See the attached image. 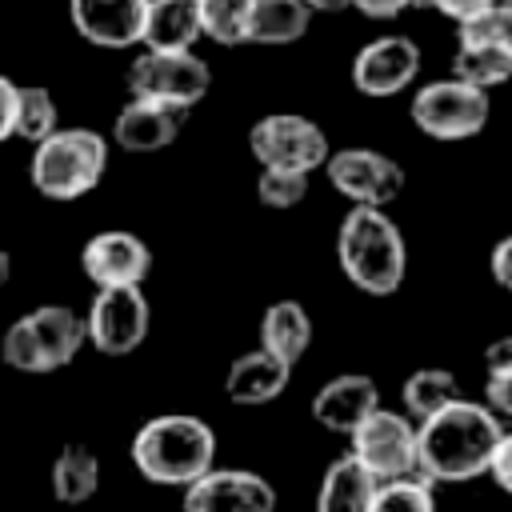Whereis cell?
<instances>
[{"label": "cell", "instance_id": "7", "mask_svg": "<svg viewBox=\"0 0 512 512\" xmlns=\"http://www.w3.org/2000/svg\"><path fill=\"white\" fill-rule=\"evenodd\" d=\"M212 88V68L192 48L188 52H152L144 48L128 64V92L148 100H168L196 108Z\"/></svg>", "mask_w": 512, "mask_h": 512}, {"label": "cell", "instance_id": "40", "mask_svg": "<svg viewBox=\"0 0 512 512\" xmlns=\"http://www.w3.org/2000/svg\"><path fill=\"white\" fill-rule=\"evenodd\" d=\"M500 4H504V8H512V0H500Z\"/></svg>", "mask_w": 512, "mask_h": 512}, {"label": "cell", "instance_id": "1", "mask_svg": "<svg viewBox=\"0 0 512 512\" xmlns=\"http://www.w3.org/2000/svg\"><path fill=\"white\" fill-rule=\"evenodd\" d=\"M504 436L500 416L476 400H452L416 424V472L428 484H460L488 472L492 448Z\"/></svg>", "mask_w": 512, "mask_h": 512}, {"label": "cell", "instance_id": "17", "mask_svg": "<svg viewBox=\"0 0 512 512\" xmlns=\"http://www.w3.org/2000/svg\"><path fill=\"white\" fill-rule=\"evenodd\" d=\"M380 408V388L372 376L364 372H344L332 376L328 384H320V392L312 396V420L324 424L328 432L348 436L368 412Z\"/></svg>", "mask_w": 512, "mask_h": 512}, {"label": "cell", "instance_id": "20", "mask_svg": "<svg viewBox=\"0 0 512 512\" xmlns=\"http://www.w3.org/2000/svg\"><path fill=\"white\" fill-rule=\"evenodd\" d=\"M312 344V320L304 312L300 300H276L268 304V312L260 316V348L272 352L276 360H284L288 368H296V360L308 352Z\"/></svg>", "mask_w": 512, "mask_h": 512}, {"label": "cell", "instance_id": "24", "mask_svg": "<svg viewBox=\"0 0 512 512\" xmlns=\"http://www.w3.org/2000/svg\"><path fill=\"white\" fill-rule=\"evenodd\" d=\"M52 496L60 504H84L100 488V456L88 444H64L52 460Z\"/></svg>", "mask_w": 512, "mask_h": 512}, {"label": "cell", "instance_id": "5", "mask_svg": "<svg viewBox=\"0 0 512 512\" xmlns=\"http://www.w3.org/2000/svg\"><path fill=\"white\" fill-rule=\"evenodd\" d=\"M84 344V320L68 304H40L16 316L0 336V360L16 372L44 376L64 368Z\"/></svg>", "mask_w": 512, "mask_h": 512}, {"label": "cell", "instance_id": "36", "mask_svg": "<svg viewBox=\"0 0 512 512\" xmlns=\"http://www.w3.org/2000/svg\"><path fill=\"white\" fill-rule=\"evenodd\" d=\"M364 16H372V20H392V16H400L408 4L404 0H352Z\"/></svg>", "mask_w": 512, "mask_h": 512}, {"label": "cell", "instance_id": "3", "mask_svg": "<svg viewBox=\"0 0 512 512\" xmlns=\"http://www.w3.org/2000/svg\"><path fill=\"white\" fill-rule=\"evenodd\" d=\"M336 260H340V272L368 296L396 292L408 268V252L396 220L384 208H368V204L348 208V216L340 220Z\"/></svg>", "mask_w": 512, "mask_h": 512}, {"label": "cell", "instance_id": "25", "mask_svg": "<svg viewBox=\"0 0 512 512\" xmlns=\"http://www.w3.org/2000/svg\"><path fill=\"white\" fill-rule=\"evenodd\" d=\"M400 400H404V416H412L416 424L428 420L432 412L448 408L452 400H460V380L448 368H416L404 384H400Z\"/></svg>", "mask_w": 512, "mask_h": 512}, {"label": "cell", "instance_id": "18", "mask_svg": "<svg viewBox=\"0 0 512 512\" xmlns=\"http://www.w3.org/2000/svg\"><path fill=\"white\" fill-rule=\"evenodd\" d=\"M288 376H292V368L284 360H276L264 348H252L232 360V368L224 376V396L240 408H256V404L276 400L288 388Z\"/></svg>", "mask_w": 512, "mask_h": 512}, {"label": "cell", "instance_id": "13", "mask_svg": "<svg viewBox=\"0 0 512 512\" xmlns=\"http://www.w3.org/2000/svg\"><path fill=\"white\" fill-rule=\"evenodd\" d=\"M420 72V48L412 36H376L368 40L352 60V84L364 96H396L404 92Z\"/></svg>", "mask_w": 512, "mask_h": 512}, {"label": "cell", "instance_id": "31", "mask_svg": "<svg viewBox=\"0 0 512 512\" xmlns=\"http://www.w3.org/2000/svg\"><path fill=\"white\" fill-rule=\"evenodd\" d=\"M488 472H492V480H496L504 492H512V432H504V436L496 440L492 460H488Z\"/></svg>", "mask_w": 512, "mask_h": 512}, {"label": "cell", "instance_id": "38", "mask_svg": "<svg viewBox=\"0 0 512 512\" xmlns=\"http://www.w3.org/2000/svg\"><path fill=\"white\" fill-rule=\"evenodd\" d=\"M8 276H12V256H8L4 248H0V288L8 284Z\"/></svg>", "mask_w": 512, "mask_h": 512}, {"label": "cell", "instance_id": "2", "mask_svg": "<svg viewBox=\"0 0 512 512\" xmlns=\"http://www.w3.org/2000/svg\"><path fill=\"white\" fill-rule=\"evenodd\" d=\"M132 464L144 480L184 488L216 464V432L192 412H164L136 428Z\"/></svg>", "mask_w": 512, "mask_h": 512}, {"label": "cell", "instance_id": "6", "mask_svg": "<svg viewBox=\"0 0 512 512\" xmlns=\"http://www.w3.org/2000/svg\"><path fill=\"white\" fill-rule=\"evenodd\" d=\"M488 92L456 76L432 80L412 96V124L432 140H468L488 124Z\"/></svg>", "mask_w": 512, "mask_h": 512}, {"label": "cell", "instance_id": "19", "mask_svg": "<svg viewBox=\"0 0 512 512\" xmlns=\"http://www.w3.org/2000/svg\"><path fill=\"white\" fill-rule=\"evenodd\" d=\"M200 12L196 0H148L140 44L152 52H188L200 40Z\"/></svg>", "mask_w": 512, "mask_h": 512}, {"label": "cell", "instance_id": "39", "mask_svg": "<svg viewBox=\"0 0 512 512\" xmlns=\"http://www.w3.org/2000/svg\"><path fill=\"white\" fill-rule=\"evenodd\" d=\"M408 8H432V0H404Z\"/></svg>", "mask_w": 512, "mask_h": 512}, {"label": "cell", "instance_id": "33", "mask_svg": "<svg viewBox=\"0 0 512 512\" xmlns=\"http://www.w3.org/2000/svg\"><path fill=\"white\" fill-rule=\"evenodd\" d=\"M12 112H16V80L0 72V144L12 140Z\"/></svg>", "mask_w": 512, "mask_h": 512}, {"label": "cell", "instance_id": "30", "mask_svg": "<svg viewBox=\"0 0 512 512\" xmlns=\"http://www.w3.org/2000/svg\"><path fill=\"white\" fill-rule=\"evenodd\" d=\"M484 404L496 416H512V368L488 372V380H484Z\"/></svg>", "mask_w": 512, "mask_h": 512}, {"label": "cell", "instance_id": "32", "mask_svg": "<svg viewBox=\"0 0 512 512\" xmlns=\"http://www.w3.org/2000/svg\"><path fill=\"white\" fill-rule=\"evenodd\" d=\"M492 280L512 292V236H504V240L492 248Z\"/></svg>", "mask_w": 512, "mask_h": 512}, {"label": "cell", "instance_id": "10", "mask_svg": "<svg viewBox=\"0 0 512 512\" xmlns=\"http://www.w3.org/2000/svg\"><path fill=\"white\" fill-rule=\"evenodd\" d=\"M352 456L372 480H396L416 472V420L376 408L352 432Z\"/></svg>", "mask_w": 512, "mask_h": 512}, {"label": "cell", "instance_id": "22", "mask_svg": "<svg viewBox=\"0 0 512 512\" xmlns=\"http://www.w3.org/2000/svg\"><path fill=\"white\" fill-rule=\"evenodd\" d=\"M376 480L356 464V456H340L328 464L320 492H316V512H368L372 508Z\"/></svg>", "mask_w": 512, "mask_h": 512}, {"label": "cell", "instance_id": "28", "mask_svg": "<svg viewBox=\"0 0 512 512\" xmlns=\"http://www.w3.org/2000/svg\"><path fill=\"white\" fill-rule=\"evenodd\" d=\"M248 8L252 0H196L200 12V32L216 44H244L248 32Z\"/></svg>", "mask_w": 512, "mask_h": 512}, {"label": "cell", "instance_id": "9", "mask_svg": "<svg viewBox=\"0 0 512 512\" xmlns=\"http://www.w3.org/2000/svg\"><path fill=\"white\" fill-rule=\"evenodd\" d=\"M148 324H152V312L140 284L96 288L84 316V340L104 356H128L144 344Z\"/></svg>", "mask_w": 512, "mask_h": 512}, {"label": "cell", "instance_id": "26", "mask_svg": "<svg viewBox=\"0 0 512 512\" xmlns=\"http://www.w3.org/2000/svg\"><path fill=\"white\" fill-rule=\"evenodd\" d=\"M60 128V112H56V96L40 84H16V112H12V136L36 144L48 132Z\"/></svg>", "mask_w": 512, "mask_h": 512}, {"label": "cell", "instance_id": "34", "mask_svg": "<svg viewBox=\"0 0 512 512\" xmlns=\"http://www.w3.org/2000/svg\"><path fill=\"white\" fill-rule=\"evenodd\" d=\"M488 4H496V0H432V8H440L444 16H452L456 24L460 20H468V16H476L480 8H488Z\"/></svg>", "mask_w": 512, "mask_h": 512}, {"label": "cell", "instance_id": "21", "mask_svg": "<svg viewBox=\"0 0 512 512\" xmlns=\"http://www.w3.org/2000/svg\"><path fill=\"white\" fill-rule=\"evenodd\" d=\"M312 8L304 0H252L244 44H292L308 32Z\"/></svg>", "mask_w": 512, "mask_h": 512}, {"label": "cell", "instance_id": "12", "mask_svg": "<svg viewBox=\"0 0 512 512\" xmlns=\"http://www.w3.org/2000/svg\"><path fill=\"white\" fill-rule=\"evenodd\" d=\"M184 512H276V488L244 468H208L184 484Z\"/></svg>", "mask_w": 512, "mask_h": 512}, {"label": "cell", "instance_id": "37", "mask_svg": "<svg viewBox=\"0 0 512 512\" xmlns=\"http://www.w3.org/2000/svg\"><path fill=\"white\" fill-rule=\"evenodd\" d=\"M312 12H344L352 0H304Z\"/></svg>", "mask_w": 512, "mask_h": 512}, {"label": "cell", "instance_id": "16", "mask_svg": "<svg viewBox=\"0 0 512 512\" xmlns=\"http://www.w3.org/2000/svg\"><path fill=\"white\" fill-rule=\"evenodd\" d=\"M148 0H68L72 28L96 48H132L144 32Z\"/></svg>", "mask_w": 512, "mask_h": 512}, {"label": "cell", "instance_id": "27", "mask_svg": "<svg viewBox=\"0 0 512 512\" xmlns=\"http://www.w3.org/2000/svg\"><path fill=\"white\" fill-rule=\"evenodd\" d=\"M368 512H436L432 484L420 472L396 476V480H376V492H372V508Z\"/></svg>", "mask_w": 512, "mask_h": 512}, {"label": "cell", "instance_id": "4", "mask_svg": "<svg viewBox=\"0 0 512 512\" xmlns=\"http://www.w3.org/2000/svg\"><path fill=\"white\" fill-rule=\"evenodd\" d=\"M108 168V140L96 128H56L32 144L28 176L48 200L88 196Z\"/></svg>", "mask_w": 512, "mask_h": 512}, {"label": "cell", "instance_id": "23", "mask_svg": "<svg viewBox=\"0 0 512 512\" xmlns=\"http://www.w3.org/2000/svg\"><path fill=\"white\" fill-rule=\"evenodd\" d=\"M452 76L476 88H496L512 80V44L500 40H456L452 52Z\"/></svg>", "mask_w": 512, "mask_h": 512}, {"label": "cell", "instance_id": "11", "mask_svg": "<svg viewBox=\"0 0 512 512\" xmlns=\"http://www.w3.org/2000/svg\"><path fill=\"white\" fill-rule=\"evenodd\" d=\"M324 172L332 180V188L340 196H348L352 204H368V208H388L400 192H404V168L372 148H340L328 152Z\"/></svg>", "mask_w": 512, "mask_h": 512}, {"label": "cell", "instance_id": "29", "mask_svg": "<svg viewBox=\"0 0 512 512\" xmlns=\"http://www.w3.org/2000/svg\"><path fill=\"white\" fill-rule=\"evenodd\" d=\"M256 196L268 208H296L308 196V172L292 168H260L256 176Z\"/></svg>", "mask_w": 512, "mask_h": 512}, {"label": "cell", "instance_id": "35", "mask_svg": "<svg viewBox=\"0 0 512 512\" xmlns=\"http://www.w3.org/2000/svg\"><path fill=\"white\" fill-rule=\"evenodd\" d=\"M484 368H488V372H504V368H512V336H500L496 344L484 348Z\"/></svg>", "mask_w": 512, "mask_h": 512}, {"label": "cell", "instance_id": "15", "mask_svg": "<svg viewBox=\"0 0 512 512\" xmlns=\"http://www.w3.org/2000/svg\"><path fill=\"white\" fill-rule=\"evenodd\" d=\"M80 268L96 288H120V284H144L148 268H152V252L148 244L128 232V228H108L96 232L84 252H80Z\"/></svg>", "mask_w": 512, "mask_h": 512}, {"label": "cell", "instance_id": "8", "mask_svg": "<svg viewBox=\"0 0 512 512\" xmlns=\"http://www.w3.org/2000/svg\"><path fill=\"white\" fill-rule=\"evenodd\" d=\"M248 148L260 168H292V172H316L328 160V136L316 120L296 112H272L260 116L248 132Z\"/></svg>", "mask_w": 512, "mask_h": 512}, {"label": "cell", "instance_id": "14", "mask_svg": "<svg viewBox=\"0 0 512 512\" xmlns=\"http://www.w3.org/2000/svg\"><path fill=\"white\" fill-rule=\"evenodd\" d=\"M188 112H192V108H184V104L132 96V100L116 112V120H112V144H120V148L132 152V156L164 152V148L180 136Z\"/></svg>", "mask_w": 512, "mask_h": 512}]
</instances>
